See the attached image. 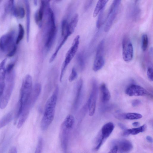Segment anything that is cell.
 <instances>
[{"instance_id":"1","label":"cell","mask_w":153,"mask_h":153,"mask_svg":"<svg viewBox=\"0 0 153 153\" xmlns=\"http://www.w3.org/2000/svg\"><path fill=\"white\" fill-rule=\"evenodd\" d=\"M58 92V87L56 86L52 95L45 104L40 123L41 128L43 131L47 129L54 118Z\"/></svg>"},{"instance_id":"2","label":"cell","mask_w":153,"mask_h":153,"mask_svg":"<svg viewBox=\"0 0 153 153\" xmlns=\"http://www.w3.org/2000/svg\"><path fill=\"white\" fill-rule=\"evenodd\" d=\"M33 88L32 77L30 75L27 74L24 78L21 87L20 99L14 117L15 120L19 117L24 107L30 98Z\"/></svg>"},{"instance_id":"3","label":"cell","mask_w":153,"mask_h":153,"mask_svg":"<svg viewBox=\"0 0 153 153\" xmlns=\"http://www.w3.org/2000/svg\"><path fill=\"white\" fill-rule=\"evenodd\" d=\"M15 76L14 70L6 72L4 86L0 99L1 109L5 108L9 102L14 88Z\"/></svg>"},{"instance_id":"4","label":"cell","mask_w":153,"mask_h":153,"mask_svg":"<svg viewBox=\"0 0 153 153\" xmlns=\"http://www.w3.org/2000/svg\"><path fill=\"white\" fill-rule=\"evenodd\" d=\"M74 123V117L72 115L69 114L66 116L61 124L59 137L61 146L64 150L67 149L70 134Z\"/></svg>"},{"instance_id":"5","label":"cell","mask_w":153,"mask_h":153,"mask_svg":"<svg viewBox=\"0 0 153 153\" xmlns=\"http://www.w3.org/2000/svg\"><path fill=\"white\" fill-rule=\"evenodd\" d=\"M80 36L78 35L74 38L71 46L66 53L65 58L61 68L60 75V81L61 82L63 76L68 64L75 55L78 48Z\"/></svg>"},{"instance_id":"6","label":"cell","mask_w":153,"mask_h":153,"mask_svg":"<svg viewBox=\"0 0 153 153\" xmlns=\"http://www.w3.org/2000/svg\"><path fill=\"white\" fill-rule=\"evenodd\" d=\"M15 42V32L14 30L2 36L0 38V49L8 53L17 47Z\"/></svg>"},{"instance_id":"7","label":"cell","mask_w":153,"mask_h":153,"mask_svg":"<svg viewBox=\"0 0 153 153\" xmlns=\"http://www.w3.org/2000/svg\"><path fill=\"white\" fill-rule=\"evenodd\" d=\"M49 16V28L47 35L45 46L48 49L51 48L53 44L56 34V27L55 22V19L53 12L50 8H48Z\"/></svg>"},{"instance_id":"8","label":"cell","mask_w":153,"mask_h":153,"mask_svg":"<svg viewBox=\"0 0 153 153\" xmlns=\"http://www.w3.org/2000/svg\"><path fill=\"white\" fill-rule=\"evenodd\" d=\"M121 1L114 0L109 10L106 21L104 28V31L105 32H108L111 28L114 22L117 15V13Z\"/></svg>"},{"instance_id":"9","label":"cell","mask_w":153,"mask_h":153,"mask_svg":"<svg viewBox=\"0 0 153 153\" xmlns=\"http://www.w3.org/2000/svg\"><path fill=\"white\" fill-rule=\"evenodd\" d=\"M105 41L102 40L98 44L96 52L95 58L94 62L93 69L97 71L101 69L105 64L104 58V49Z\"/></svg>"},{"instance_id":"10","label":"cell","mask_w":153,"mask_h":153,"mask_svg":"<svg viewBox=\"0 0 153 153\" xmlns=\"http://www.w3.org/2000/svg\"><path fill=\"white\" fill-rule=\"evenodd\" d=\"M98 95V87L96 81L93 79L92 82V87L89 97L87 103L89 114L92 116L94 114L96 101Z\"/></svg>"},{"instance_id":"11","label":"cell","mask_w":153,"mask_h":153,"mask_svg":"<svg viewBox=\"0 0 153 153\" xmlns=\"http://www.w3.org/2000/svg\"><path fill=\"white\" fill-rule=\"evenodd\" d=\"M122 47L123 60L126 62H130L133 57V47L130 39L127 36H125L123 38Z\"/></svg>"},{"instance_id":"12","label":"cell","mask_w":153,"mask_h":153,"mask_svg":"<svg viewBox=\"0 0 153 153\" xmlns=\"http://www.w3.org/2000/svg\"><path fill=\"white\" fill-rule=\"evenodd\" d=\"M114 125L111 122L105 124L102 127L100 136L97 141L96 146L95 147V150H98L101 147L105 140L110 136L114 128Z\"/></svg>"},{"instance_id":"13","label":"cell","mask_w":153,"mask_h":153,"mask_svg":"<svg viewBox=\"0 0 153 153\" xmlns=\"http://www.w3.org/2000/svg\"><path fill=\"white\" fill-rule=\"evenodd\" d=\"M125 93L131 97L143 96L149 94L148 92L144 88L134 84L130 85L126 88Z\"/></svg>"},{"instance_id":"14","label":"cell","mask_w":153,"mask_h":153,"mask_svg":"<svg viewBox=\"0 0 153 153\" xmlns=\"http://www.w3.org/2000/svg\"><path fill=\"white\" fill-rule=\"evenodd\" d=\"M114 146H116L120 153H128L131 151L133 148L131 143L126 139H121L114 141Z\"/></svg>"},{"instance_id":"15","label":"cell","mask_w":153,"mask_h":153,"mask_svg":"<svg viewBox=\"0 0 153 153\" xmlns=\"http://www.w3.org/2000/svg\"><path fill=\"white\" fill-rule=\"evenodd\" d=\"M7 59H4L0 63V98L2 94L5 85L6 74L5 64Z\"/></svg>"},{"instance_id":"16","label":"cell","mask_w":153,"mask_h":153,"mask_svg":"<svg viewBox=\"0 0 153 153\" xmlns=\"http://www.w3.org/2000/svg\"><path fill=\"white\" fill-rule=\"evenodd\" d=\"M83 86V80L81 78L78 81L76 86V95L73 104V108L76 109L78 106L81 98Z\"/></svg>"},{"instance_id":"17","label":"cell","mask_w":153,"mask_h":153,"mask_svg":"<svg viewBox=\"0 0 153 153\" xmlns=\"http://www.w3.org/2000/svg\"><path fill=\"white\" fill-rule=\"evenodd\" d=\"M45 1H41L40 7L36 12L35 15V20L36 23L39 27L41 26L44 10L46 5Z\"/></svg>"},{"instance_id":"18","label":"cell","mask_w":153,"mask_h":153,"mask_svg":"<svg viewBox=\"0 0 153 153\" xmlns=\"http://www.w3.org/2000/svg\"><path fill=\"white\" fill-rule=\"evenodd\" d=\"M26 8V26L27 33V40L28 42L29 39L30 26V4L28 1H24Z\"/></svg>"},{"instance_id":"19","label":"cell","mask_w":153,"mask_h":153,"mask_svg":"<svg viewBox=\"0 0 153 153\" xmlns=\"http://www.w3.org/2000/svg\"><path fill=\"white\" fill-rule=\"evenodd\" d=\"M100 89L101 94V101L103 103H107L111 98L110 92L106 85L104 83L101 85Z\"/></svg>"},{"instance_id":"20","label":"cell","mask_w":153,"mask_h":153,"mask_svg":"<svg viewBox=\"0 0 153 153\" xmlns=\"http://www.w3.org/2000/svg\"><path fill=\"white\" fill-rule=\"evenodd\" d=\"M14 0H8L5 4L4 7V11L2 15V19H4L7 15L9 13L12 14L15 7Z\"/></svg>"},{"instance_id":"21","label":"cell","mask_w":153,"mask_h":153,"mask_svg":"<svg viewBox=\"0 0 153 153\" xmlns=\"http://www.w3.org/2000/svg\"><path fill=\"white\" fill-rule=\"evenodd\" d=\"M146 128L145 124L139 127L134 128L131 129H125L123 133L124 136H128L130 134L136 135L144 131Z\"/></svg>"},{"instance_id":"22","label":"cell","mask_w":153,"mask_h":153,"mask_svg":"<svg viewBox=\"0 0 153 153\" xmlns=\"http://www.w3.org/2000/svg\"><path fill=\"white\" fill-rule=\"evenodd\" d=\"M78 19V14H75L72 17L70 22L68 23L67 33L71 35L73 33L77 25Z\"/></svg>"},{"instance_id":"23","label":"cell","mask_w":153,"mask_h":153,"mask_svg":"<svg viewBox=\"0 0 153 153\" xmlns=\"http://www.w3.org/2000/svg\"><path fill=\"white\" fill-rule=\"evenodd\" d=\"M108 1L107 0H100L98 1L93 12L94 17H96L100 11L105 8Z\"/></svg>"},{"instance_id":"24","label":"cell","mask_w":153,"mask_h":153,"mask_svg":"<svg viewBox=\"0 0 153 153\" xmlns=\"http://www.w3.org/2000/svg\"><path fill=\"white\" fill-rule=\"evenodd\" d=\"M13 113L9 112L0 120V129L10 123L13 118Z\"/></svg>"},{"instance_id":"25","label":"cell","mask_w":153,"mask_h":153,"mask_svg":"<svg viewBox=\"0 0 153 153\" xmlns=\"http://www.w3.org/2000/svg\"><path fill=\"white\" fill-rule=\"evenodd\" d=\"M12 14L17 18L22 19L24 17L25 14V10L22 6H15Z\"/></svg>"},{"instance_id":"26","label":"cell","mask_w":153,"mask_h":153,"mask_svg":"<svg viewBox=\"0 0 153 153\" xmlns=\"http://www.w3.org/2000/svg\"><path fill=\"white\" fill-rule=\"evenodd\" d=\"M69 36L67 35H65L64 36V38L61 42L60 43L59 45L57 46L55 52L51 57L49 60V62H52L55 59L56 56L58 54V52L61 49L62 46L65 43Z\"/></svg>"},{"instance_id":"27","label":"cell","mask_w":153,"mask_h":153,"mask_svg":"<svg viewBox=\"0 0 153 153\" xmlns=\"http://www.w3.org/2000/svg\"><path fill=\"white\" fill-rule=\"evenodd\" d=\"M142 115L136 113H128L125 114L124 119L130 120H137L141 118Z\"/></svg>"},{"instance_id":"28","label":"cell","mask_w":153,"mask_h":153,"mask_svg":"<svg viewBox=\"0 0 153 153\" xmlns=\"http://www.w3.org/2000/svg\"><path fill=\"white\" fill-rule=\"evenodd\" d=\"M24 30L22 25L20 24L19 25V33L16 40V44H19L23 39L24 35Z\"/></svg>"},{"instance_id":"29","label":"cell","mask_w":153,"mask_h":153,"mask_svg":"<svg viewBox=\"0 0 153 153\" xmlns=\"http://www.w3.org/2000/svg\"><path fill=\"white\" fill-rule=\"evenodd\" d=\"M77 62L79 67L81 71L83 70L85 67V61L83 55L82 53L79 54L77 57Z\"/></svg>"},{"instance_id":"30","label":"cell","mask_w":153,"mask_h":153,"mask_svg":"<svg viewBox=\"0 0 153 153\" xmlns=\"http://www.w3.org/2000/svg\"><path fill=\"white\" fill-rule=\"evenodd\" d=\"M142 49L143 51H146L148 47V38L146 34H144L142 37Z\"/></svg>"},{"instance_id":"31","label":"cell","mask_w":153,"mask_h":153,"mask_svg":"<svg viewBox=\"0 0 153 153\" xmlns=\"http://www.w3.org/2000/svg\"><path fill=\"white\" fill-rule=\"evenodd\" d=\"M68 23L67 21L65 20H63L62 23V35L64 36L67 33L68 28Z\"/></svg>"},{"instance_id":"32","label":"cell","mask_w":153,"mask_h":153,"mask_svg":"<svg viewBox=\"0 0 153 153\" xmlns=\"http://www.w3.org/2000/svg\"><path fill=\"white\" fill-rule=\"evenodd\" d=\"M43 145V139L42 137L40 136L38 138V143L35 153H41Z\"/></svg>"},{"instance_id":"33","label":"cell","mask_w":153,"mask_h":153,"mask_svg":"<svg viewBox=\"0 0 153 153\" xmlns=\"http://www.w3.org/2000/svg\"><path fill=\"white\" fill-rule=\"evenodd\" d=\"M104 9V8L99 13V14L96 22V26L98 28L100 27L102 22Z\"/></svg>"},{"instance_id":"34","label":"cell","mask_w":153,"mask_h":153,"mask_svg":"<svg viewBox=\"0 0 153 153\" xmlns=\"http://www.w3.org/2000/svg\"><path fill=\"white\" fill-rule=\"evenodd\" d=\"M77 76V73L76 70L74 67L72 68L71 73L68 77V80L71 82L76 78Z\"/></svg>"},{"instance_id":"35","label":"cell","mask_w":153,"mask_h":153,"mask_svg":"<svg viewBox=\"0 0 153 153\" xmlns=\"http://www.w3.org/2000/svg\"><path fill=\"white\" fill-rule=\"evenodd\" d=\"M153 70L152 65L151 64L149 65L147 70V75L149 79L152 81L153 80Z\"/></svg>"},{"instance_id":"36","label":"cell","mask_w":153,"mask_h":153,"mask_svg":"<svg viewBox=\"0 0 153 153\" xmlns=\"http://www.w3.org/2000/svg\"><path fill=\"white\" fill-rule=\"evenodd\" d=\"M141 103V101L139 100L135 99L131 102L132 105L133 107L137 106Z\"/></svg>"},{"instance_id":"37","label":"cell","mask_w":153,"mask_h":153,"mask_svg":"<svg viewBox=\"0 0 153 153\" xmlns=\"http://www.w3.org/2000/svg\"><path fill=\"white\" fill-rule=\"evenodd\" d=\"M17 50V47L15 48L7 53V56L11 57L13 56Z\"/></svg>"},{"instance_id":"38","label":"cell","mask_w":153,"mask_h":153,"mask_svg":"<svg viewBox=\"0 0 153 153\" xmlns=\"http://www.w3.org/2000/svg\"><path fill=\"white\" fill-rule=\"evenodd\" d=\"M117 147L116 146H114L113 147L108 153H117Z\"/></svg>"},{"instance_id":"39","label":"cell","mask_w":153,"mask_h":153,"mask_svg":"<svg viewBox=\"0 0 153 153\" xmlns=\"http://www.w3.org/2000/svg\"><path fill=\"white\" fill-rule=\"evenodd\" d=\"M9 153H17V151L16 148L13 146L10 150Z\"/></svg>"},{"instance_id":"40","label":"cell","mask_w":153,"mask_h":153,"mask_svg":"<svg viewBox=\"0 0 153 153\" xmlns=\"http://www.w3.org/2000/svg\"><path fill=\"white\" fill-rule=\"evenodd\" d=\"M146 139L147 141L150 143H152L153 142V139L152 137L149 136H147L146 137Z\"/></svg>"},{"instance_id":"41","label":"cell","mask_w":153,"mask_h":153,"mask_svg":"<svg viewBox=\"0 0 153 153\" xmlns=\"http://www.w3.org/2000/svg\"><path fill=\"white\" fill-rule=\"evenodd\" d=\"M140 124L138 122H134L132 123V125L135 127H137L139 126Z\"/></svg>"},{"instance_id":"42","label":"cell","mask_w":153,"mask_h":153,"mask_svg":"<svg viewBox=\"0 0 153 153\" xmlns=\"http://www.w3.org/2000/svg\"><path fill=\"white\" fill-rule=\"evenodd\" d=\"M119 126L122 129H125V126H124V125H123V124H121V123H119Z\"/></svg>"},{"instance_id":"43","label":"cell","mask_w":153,"mask_h":153,"mask_svg":"<svg viewBox=\"0 0 153 153\" xmlns=\"http://www.w3.org/2000/svg\"><path fill=\"white\" fill-rule=\"evenodd\" d=\"M34 1V3L35 5H36L37 3V1Z\"/></svg>"},{"instance_id":"44","label":"cell","mask_w":153,"mask_h":153,"mask_svg":"<svg viewBox=\"0 0 153 153\" xmlns=\"http://www.w3.org/2000/svg\"><path fill=\"white\" fill-rule=\"evenodd\" d=\"M1 1H0V2Z\"/></svg>"}]
</instances>
